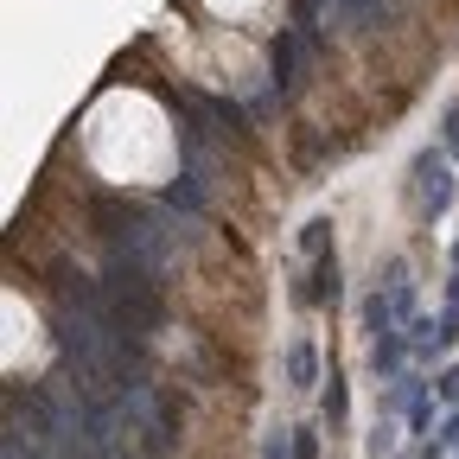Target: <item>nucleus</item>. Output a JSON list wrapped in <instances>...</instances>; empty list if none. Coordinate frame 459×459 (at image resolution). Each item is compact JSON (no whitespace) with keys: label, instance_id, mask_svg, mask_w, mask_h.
<instances>
[{"label":"nucleus","instance_id":"f8f14e48","mask_svg":"<svg viewBox=\"0 0 459 459\" xmlns=\"http://www.w3.org/2000/svg\"><path fill=\"white\" fill-rule=\"evenodd\" d=\"M294 459H325V421H300L294 428Z\"/></svg>","mask_w":459,"mask_h":459},{"label":"nucleus","instance_id":"6e6552de","mask_svg":"<svg viewBox=\"0 0 459 459\" xmlns=\"http://www.w3.org/2000/svg\"><path fill=\"white\" fill-rule=\"evenodd\" d=\"M204 115H211L217 141H249V108H243V102H230V96H204Z\"/></svg>","mask_w":459,"mask_h":459},{"label":"nucleus","instance_id":"b1692460","mask_svg":"<svg viewBox=\"0 0 459 459\" xmlns=\"http://www.w3.org/2000/svg\"><path fill=\"white\" fill-rule=\"evenodd\" d=\"M453 268H459V237H453Z\"/></svg>","mask_w":459,"mask_h":459},{"label":"nucleus","instance_id":"a878e982","mask_svg":"<svg viewBox=\"0 0 459 459\" xmlns=\"http://www.w3.org/2000/svg\"><path fill=\"white\" fill-rule=\"evenodd\" d=\"M453 160H459V147H453Z\"/></svg>","mask_w":459,"mask_h":459},{"label":"nucleus","instance_id":"2eb2a0df","mask_svg":"<svg viewBox=\"0 0 459 459\" xmlns=\"http://www.w3.org/2000/svg\"><path fill=\"white\" fill-rule=\"evenodd\" d=\"M434 338H440V351H453V344H459V307H453V300L434 313Z\"/></svg>","mask_w":459,"mask_h":459},{"label":"nucleus","instance_id":"f257e3e1","mask_svg":"<svg viewBox=\"0 0 459 459\" xmlns=\"http://www.w3.org/2000/svg\"><path fill=\"white\" fill-rule=\"evenodd\" d=\"M307 57H319L313 39H307L300 26H281V32L268 39V83H274L281 96H294V90L307 83Z\"/></svg>","mask_w":459,"mask_h":459},{"label":"nucleus","instance_id":"f03ea898","mask_svg":"<svg viewBox=\"0 0 459 459\" xmlns=\"http://www.w3.org/2000/svg\"><path fill=\"white\" fill-rule=\"evenodd\" d=\"M415 211L434 223L453 211V166H446V147H421L415 153Z\"/></svg>","mask_w":459,"mask_h":459},{"label":"nucleus","instance_id":"7ed1b4c3","mask_svg":"<svg viewBox=\"0 0 459 459\" xmlns=\"http://www.w3.org/2000/svg\"><path fill=\"white\" fill-rule=\"evenodd\" d=\"M287 294H294V307H300V313H313V307H338V294H344L338 249H332V255H319L307 274H294V287H287Z\"/></svg>","mask_w":459,"mask_h":459},{"label":"nucleus","instance_id":"9b49d317","mask_svg":"<svg viewBox=\"0 0 459 459\" xmlns=\"http://www.w3.org/2000/svg\"><path fill=\"white\" fill-rule=\"evenodd\" d=\"M300 255H307V262L332 255V217H307V223H300Z\"/></svg>","mask_w":459,"mask_h":459},{"label":"nucleus","instance_id":"6ab92c4d","mask_svg":"<svg viewBox=\"0 0 459 459\" xmlns=\"http://www.w3.org/2000/svg\"><path fill=\"white\" fill-rule=\"evenodd\" d=\"M440 147H446V153L459 147V102H446V108H440Z\"/></svg>","mask_w":459,"mask_h":459},{"label":"nucleus","instance_id":"4be33fe9","mask_svg":"<svg viewBox=\"0 0 459 459\" xmlns=\"http://www.w3.org/2000/svg\"><path fill=\"white\" fill-rule=\"evenodd\" d=\"M446 300H453V307H459V268H453V281H446Z\"/></svg>","mask_w":459,"mask_h":459},{"label":"nucleus","instance_id":"393cba45","mask_svg":"<svg viewBox=\"0 0 459 459\" xmlns=\"http://www.w3.org/2000/svg\"><path fill=\"white\" fill-rule=\"evenodd\" d=\"M389 459H409V453H389Z\"/></svg>","mask_w":459,"mask_h":459},{"label":"nucleus","instance_id":"4468645a","mask_svg":"<svg viewBox=\"0 0 459 459\" xmlns=\"http://www.w3.org/2000/svg\"><path fill=\"white\" fill-rule=\"evenodd\" d=\"M389 453H395V421L377 415V428H370V440H364V459H389Z\"/></svg>","mask_w":459,"mask_h":459},{"label":"nucleus","instance_id":"39448f33","mask_svg":"<svg viewBox=\"0 0 459 459\" xmlns=\"http://www.w3.org/2000/svg\"><path fill=\"white\" fill-rule=\"evenodd\" d=\"M415 364V344H409V332H383V338H370V370H377V383H389V377H402Z\"/></svg>","mask_w":459,"mask_h":459},{"label":"nucleus","instance_id":"a211bd4d","mask_svg":"<svg viewBox=\"0 0 459 459\" xmlns=\"http://www.w3.org/2000/svg\"><path fill=\"white\" fill-rule=\"evenodd\" d=\"M389 307H395V319H402V325H409V319H415V281L389 287Z\"/></svg>","mask_w":459,"mask_h":459},{"label":"nucleus","instance_id":"412c9836","mask_svg":"<svg viewBox=\"0 0 459 459\" xmlns=\"http://www.w3.org/2000/svg\"><path fill=\"white\" fill-rule=\"evenodd\" d=\"M434 446H446V453H459V402L446 409V421H440V440Z\"/></svg>","mask_w":459,"mask_h":459},{"label":"nucleus","instance_id":"1a4fd4ad","mask_svg":"<svg viewBox=\"0 0 459 459\" xmlns=\"http://www.w3.org/2000/svg\"><path fill=\"white\" fill-rule=\"evenodd\" d=\"M319 421H325L332 434H344V421H351V383H344V370H332V383H325V395H319Z\"/></svg>","mask_w":459,"mask_h":459},{"label":"nucleus","instance_id":"423d86ee","mask_svg":"<svg viewBox=\"0 0 459 459\" xmlns=\"http://www.w3.org/2000/svg\"><path fill=\"white\" fill-rule=\"evenodd\" d=\"M281 377H287V389H294V395H307V389L319 383V344H313V338H287Z\"/></svg>","mask_w":459,"mask_h":459},{"label":"nucleus","instance_id":"0eeeda50","mask_svg":"<svg viewBox=\"0 0 459 459\" xmlns=\"http://www.w3.org/2000/svg\"><path fill=\"white\" fill-rule=\"evenodd\" d=\"M0 453H7V459H51V446L39 440L32 415H20V402H7V434H0Z\"/></svg>","mask_w":459,"mask_h":459},{"label":"nucleus","instance_id":"aec40b11","mask_svg":"<svg viewBox=\"0 0 459 459\" xmlns=\"http://www.w3.org/2000/svg\"><path fill=\"white\" fill-rule=\"evenodd\" d=\"M402 281H409V262H402V255H389V262L377 268V287H402Z\"/></svg>","mask_w":459,"mask_h":459},{"label":"nucleus","instance_id":"5701e85b","mask_svg":"<svg viewBox=\"0 0 459 459\" xmlns=\"http://www.w3.org/2000/svg\"><path fill=\"white\" fill-rule=\"evenodd\" d=\"M440 453H446V446H428V453H421V459H440Z\"/></svg>","mask_w":459,"mask_h":459},{"label":"nucleus","instance_id":"20e7f679","mask_svg":"<svg viewBox=\"0 0 459 459\" xmlns=\"http://www.w3.org/2000/svg\"><path fill=\"white\" fill-rule=\"evenodd\" d=\"M204 204H211V172L179 166V179L166 186V211H179V217L192 223V217H204Z\"/></svg>","mask_w":459,"mask_h":459},{"label":"nucleus","instance_id":"f3484780","mask_svg":"<svg viewBox=\"0 0 459 459\" xmlns=\"http://www.w3.org/2000/svg\"><path fill=\"white\" fill-rule=\"evenodd\" d=\"M262 459H294V428H268L262 434Z\"/></svg>","mask_w":459,"mask_h":459},{"label":"nucleus","instance_id":"9d476101","mask_svg":"<svg viewBox=\"0 0 459 459\" xmlns=\"http://www.w3.org/2000/svg\"><path fill=\"white\" fill-rule=\"evenodd\" d=\"M402 319H395V307H389V287H370L364 294V332L370 338H383V332H395Z\"/></svg>","mask_w":459,"mask_h":459},{"label":"nucleus","instance_id":"ddd939ff","mask_svg":"<svg viewBox=\"0 0 459 459\" xmlns=\"http://www.w3.org/2000/svg\"><path fill=\"white\" fill-rule=\"evenodd\" d=\"M434 409H440V402H434V383H428V389H421V395L409 402V434H415V440H421V434L434 428Z\"/></svg>","mask_w":459,"mask_h":459},{"label":"nucleus","instance_id":"dca6fc26","mask_svg":"<svg viewBox=\"0 0 459 459\" xmlns=\"http://www.w3.org/2000/svg\"><path fill=\"white\" fill-rule=\"evenodd\" d=\"M434 402H440V409H453V402H459V364H440V370H434Z\"/></svg>","mask_w":459,"mask_h":459}]
</instances>
